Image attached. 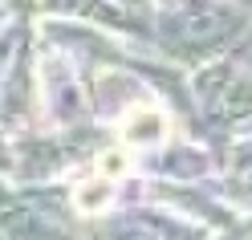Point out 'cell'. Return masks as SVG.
<instances>
[{"label":"cell","instance_id":"cell-1","mask_svg":"<svg viewBox=\"0 0 252 240\" xmlns=\"http://www.w3.org/2000/svg\"><path fill=\"white\" fill-rule=\"evenodd\" d=\"M163 114H159V110H138V114L134 118H126L122 122V138L126 142H134V147H155V142H159L163 138Z\"/></svg>","mask_w":252,"mask_h":240}]
</instances>
